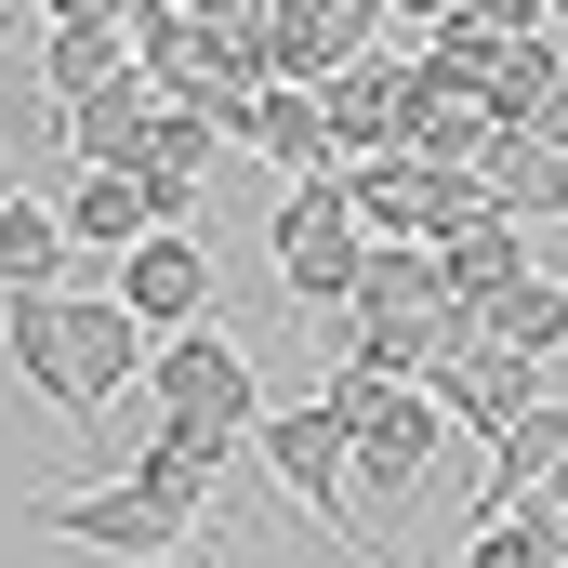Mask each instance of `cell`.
I'll use <instances>...</instances> for the list:
<instances>
[{"label": "cell", "mask_w": 568, "mask_h": 568, "mask_svg": "<svg viewBox=\"0 0 568 568\" xmlns=\"http://www.w3.org/2000/svg\"><path fill=\"white\" fill-rule=\"evenodd\" d=\"M133 489L172 516V529H212V489H225V436H185V424H159L133 449Z\"/></svg>", "instance_id": "15"}, {"label": "cell", "mask_w": 568, "mask_h": 568, "mask_svg": "<svg viewBox=\"0 0 568 568\" xmlns=\"http://www.w3.org/2000/svg\"><path fill=\"white\" fill-rule=\"evenodd\" d=\"M145 344H159V331H145L120 291H67V357H80V397H93V410L145 384Z\"/></svg>", "instance_id": "11"}, {"label": "cell", "mask_w": 568, "mask_h": 568, "mask_svg": "<svg viewBox=\"0 0 568 568\" xmlns=\"http://www.w3.org/2000/svg\"><path fill=\"white\" fill-rule=\"evenodd\" d=\"M27 13H40V0H0V40H13V27H27Z\"/></svg>", "instance_id": "32"}, {"label": "cell", "mask_w": 568, "mask_h": 568, "mask_svg": "<svg viewBox=\"0 0 568 568\" xmlns=\"http://www.w3.org/2000/svg\"><path fill=\"white\" fill-rule=\"evenodd\" d=\"M145 397H159L185 436H225V449L265 424V384H252V357H239V331H225V317L159 331V344H145Z\"/></svg>", "instance_id": "2"}, {"label": "cell", "mask_w": 568, "mask_h": 568, "mask_svg": "<svg viewBox=\"0 0 568 568\" xmlns=\"http://www.w3.org/2000/svg\"><path fill=\"white\" fill-rule=\"evenodd\" d=\"M145 120H159V93H145V67H133V80H106V93H80V106L53 120V145H67L80 172H120V159L145 145Z\"/></svg>", "instance_id": "17"}, {"label": "cell", "mask_w": 568, "mask_h": 568, "mask_svg": "<svg viewBox=\"0 0 568 568\" xmlns=\"http://www.w3.org/2000/svg\"><path fill=\"white\" fill-rule=\"evenodd\" d=\"M344 212L371 239H424V159H357L344 172Z\"/></svg>", "instance_id": "24"}, {"label": "cell", "mask_w": 568, "mask_h": 568, "mask_svg": "<svg viewBox=\"0 0 568 568\" xmlns=\"http://www.w3.org/2000/svg\"><path fill=\"white\" fill-rule=\"evenodd\" d=\"M516 278H529V225H476V239H449V252H436V291H449V304H476V317H489Z\"/></svg>", "instance_id": "22"}, {"label": "cell", "mask_w": 568, "mask_h": 568, "mask_svg": "<svg viewBox=\"0 0 568 568\" xmlns=\"http://www.w3.org/2000/svg\"><path fill=\"white\" fill-rule=\"evenodd\" d=\"M568 463V397H529L516 424L489 436V489H476V516H516V503H542Z\"/></svg>", "instance_id": "13"}, {"label": "cell", "mask_w": 568, "mask_h": 568, "mask_svg": "<svg viewBox=\"0 0 568 568\" xmlns=\"http://www.w3.org/2000/svg\"><path fill=\"white\" fill-rule=\"evenodd\" d=\"M463 568H556V503H516V516H476Z\"/></svg>", "instance_id": "27"}, {"label": "cell", "mask_w": 568, "mask_h": 568, "mask_svg": "<svg viewBox=\"0 0 568 568\" xmlns=\"http://www.w3.org/2000/svg\"><path fill=\"white\" fill-rule=\"evenodd\" d=\"M542 13H556V40H568V0H542Z\"/></svg>", "instance_id": "33"}, {"label": "cell", "mask_w": 568, "mask_h": 568, "mask_svg": "<svg viewBox=\"0 0 568 568\" xmlns=\"http://www.w3.org/2000/svg\"><path fill=\"white\" fill-rule=\"evenodd\" d=\"M503 53H516L503 27H476V13H449V27H424V53H410V67H424V93H463V106H489V80H503Z\"/></svg>", "instance_id": "21"}, {"label": "cell", "mask_w": 568, "mask_h": 568, "mask_svg": "<svg viewBox=\"0 0 568 568\" xmlns=\"http://www.w3.org/2000/svg\"><path fill=\"white\" fill-rule=\"evenodd\" d=\"M529 371H542V357H516V344H489V331H476V344H463V357L436 371L424 397H436V410H449V436H503V424H516V410H529V397H542Z\"/></svg>", "instance_id": "10"}, {"label": "cell", "mask_w": 568, "mask_h": 568, "mask_svg": "<svg viewBox=\"0 0 568 568\" xmlns=\"http://www.w3.org/2000/svg\"><path fill=\"white\" fill-rule=\"evenodd\" d=\"M106 80H133V27H40V93L53 106H80Z\"/></svg>", "instance_id": "20"}, {"label": "cell", "mask_w": 568, "mask_h": 568, "mask_svg": "<svg viewBox=\"0 0 568 568\" xmlns=\"http://www.w3.org/2000/svg\"><path fill=\"white\" fill-rule=\"evenodd\" d=\"M212 159H225V133L199 120V106H159L133 145V172H145V199H159V225H199V185H212Z\"/></svg>", "instance_id": "12"}, {"label": "cell", "mask_w": 568, "mask_h": 568, "mask_svg": "<svg viewBox=\"0 0 568 568\" xmlns=\"http://www.w3.org/2000/svg\"><path fill=\"white\" fill-rule=\"evenodd\" d=\"M371 27H384V0H265V53H278L291 93L344 80V67L371 53Z\"/></svg>", "instance_id": "9"}, {"label": "cell", "mask_w": 568, "mask_h": 568, "mask_svg": "<svg viewBox=\"0 0 568 568\" xmlns=\"http://www.w3.org/2000/svg\"><path fill=\"white\" fill-rule=\"evenodd\" d=\"M145 0H40V27H133Z\"/></svg>", "instance_id": "28"}, {"label": "cell", "mask_w": 568, "mask_h": 568, "mask_svg": "<svg viewBox=\"0 0 568 568\" xmlns=\"http://www.w3.org/2000/svg\"><path fill=\"white\" fill-rule=\"evenodd\" d=\"M317 120H331V159H410V120H424V67H384L357 53L344 80H317Z\"/></svg>", "instance_id": "6"}, {"label": "cell", "mask_w": 568, "mask_h": 568, "mask_svg": "<svg viewBox=\"0 0 568 568\" xmlns=\"http://www.w3.org/2000/svg\"><path fill=\"white\" fill-rule=\"evenodd\" d=\"M424 304H449V291H436V252H424V239H371V265H357V304H344V317L384 331V317H424Z\"/></svg>", "instance_id": "19"}, {"label": "cell", "mask_w": 568, "mask_h": 568, "mask_svg": "<svg viewBox=\"0 0 568 568\" xmlns=\"http://www.w3.org/2000/svg\"><path fill=\"white\" fill-rule=\"evenodd\" d=\"M265 265L304 317H344L357 304V265H371V225L344 212V172H304L278 212H265Z\"/></svg>", "instance_id": "1"}, {"label": "cell", "mask_w": 568, "mask_h": 568, "mask_svg": "<svg viewBox=\"0 0 568 568\" xmlns=\"http://www.w3.org/2000/svg\"><path fill=\"white\" fill-rule=\"evenodd\" d=\"M489 344H516V357H568V278H542V265H529V278L489 304Z\"/></svg>", "instance_id": "26"}, {"label": "cell", "mask_w": 568, "mask_h": 568, "mask_svg": "<svg viewBox=\"0 0 568 568\" xmlns=\"http://www.w3.org/2000/svg\"><path fill=\"white\" fill-rule=\"evenodd\" d=\"M252 449H265V476H278L317 529H357V449H344V424H331L317 397H304V410H265Z\"/></svg>", "instance_id": "4"}, {"label": "cell", "mask_w": 568, "mask_h": 568, "mask_svg": "<svg viewBox=\"0 0 568 568\" xmlns=\"http://www.w3.org/2000/svg\"><path fill=\"white\" fill-rule=\"evenodd\" d=\"M0 371L53 410V424L80 436L93 424V397H80V357H67V291H0Z\"/></svg>", "instance_id": "7"}, {"label": "cell", "mask_w": 568, "mask_h": 568, "mask_svg": "<svg viewBox=\"0 0 568 568\" xmlns=\"http://www.w3.org/2000/svg\"><path fill=\"white\" fill-rule=\"evenodd\" d=\"M172 568H199V556H172Z\"/></svg>", "instance_id": "34"}, {"label": "cell", "mask_w": 568, "mask_h": 568, "mask_svg": "<svg viewBox=\"0 0 568 568\" xmlns=\"http://www.w3.org/2000/svg\"><path fill=\"white\" fill-rule=\"evenodd\" d=\"M53 212H67V239H80V252H106V265H120L133 239H159V199H145V172H133V159H120V172H80Z\"/></svg>", "instance_id": "16"}, {"label": "cell", "mask_w": 568, "mask_h": 568, "mask_svg": "<svg viewBox=\"0 0 568 568\" xmlns=\"http://www.w3.org/2000/svg\"><path fill=\"white\" fill-rule=\"evenodd\" d=\"M13 529H40V542H80V556H133V568H172V556H185V529L145 503L133 476H93V489H40V503H13Z\"/></svg>", "instance_id": "3"}, {"label": "cell", "mask_w": 568, "mask_h": 568, "mask_svg": "<svg viewBox=\"0 0 568 568\" xmlns=\"http://www.w3.org/2000/svg\"><path fill=\"white\" fill-rule=\"evenodd\" d=\"M529 133H542V145H556V159H568V80H556V93H542V106H529Z\"/></svg>", "instance_id": "29"}, {"label": "cell", "mask_w": 568, "mask_h": 568, "mask_svg": "<svg viewBox=\"0 0 568 568\" xmlns=\"http://www.w3.org/2000/svg\"><path fill=\"white\" fill-rule=\"evenodd\" d=\"M476 185H489V212H503V225H568V159H556L542 133H503Z\"/></svg>", "instance_id": "18"}, {"label": "cell", "mask_w": 568, "mask_h": 568, "mask_svg": "<svg viewBox=\"0 0 568 568\" xmlns=\"http://www.w3.org/2000/svg\"><path fill=\"white\" fill-rule=\"evenodd\" d=\"M384 13H410V27H449V13H463V0H384Z\"/></svg>", "instance_id": "31"}, {"label": "cell", "mask_w": 568, "mask_h": 568, "mask_svg": "<svg viewBox=\"0 0 568 568\" xmlns=\"http://www.w3.org/2000/svg\"><path fill=\"white\" fill-rule=\"evenodd\" d=\"M199 27H265V0H185Z\"/></svg>", "instance_id": "30"}, {"label": "cell", "mask_w": 568, "mask_h": 568, "mask_svg": "<svg viewBox=\"0 0 568 568\" xmlns=\"http://www.w3.org/2000/svg\"><path fill=\"white\" fill-rule=\"evenodd\" d=\"M489 145H503V120H489V106L424 93V120H410V159H424V172H489Z\"/></svg>", "instance_id": "25"}, {"label": "cell", "mask_w": 568, "mask_h": 568, "mask_svg": "<svg viewBox=\"0 0 568 568\" xmlns=\"http://www.w3.org/2000/svg\"><path fill=\"white\" fill-rule=\"evenodd\" d=\"M344 449H357V503H410V489L436 476V449H449V410H436L424 384H397Z\"/></svg>", "instance_id": "8"}, {"label": "cell", "mask_w": 568, "mask_h": 568, "mask_svg": "<svg viewBox=\"0 0 568 568\" xmlns=\"http://www.w3.org/2000/svg\"><path fill=\"white\" fill-rule=\"evenodd\" d=\"M225 145H252V159H278L291 185H304V172H344V159H331V120H317V93H239V106H225Z\"/></svg>", "instance_id": "14"}, {"label": "cell", "mask_w": 568, "mask_h": 568, "mask_svg": "<svg viewBox=\"0 0 568 568\" xmlns=\"http://www.w3.org/2000/svg\"><path fill=\"white\" fill-rule=\"evenodd\" d=\"M67 252H80V239H67L53 199H0V291H53Z\"/></svg>", "instance_id": "23"}, {"label": "cell", "mask_w": 568, "mask_h": 568, "mask_svg": "<svg viewBox=\"0 0 568 568\" xmlns=\"http://www.w3.org/2000/svg\"><path fill=\"white\" fill-rule=\"evenodd\" d=\"M106 291L133 304L145 331H199V317H225V278H212V239H199V225H159V239H133V252L106 265Z\"/></svg>", "instance_id": "5"}]
</instances>
